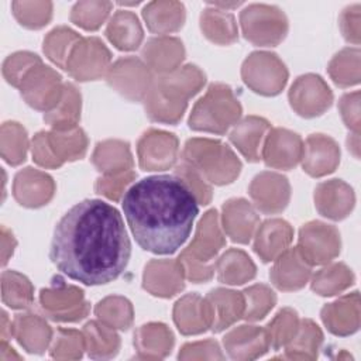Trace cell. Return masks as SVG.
I'll return each mask as SVG.
<instances>
[{
	"mask_svg": "<svg viewBox=\"0 0 361 361\" xmlns=\"http://www.w3.org/2000/svg\"><path fill=\"white\" fill-rule=\"evenodd\" d=\"M131 255V243L121 214L99 199L72 206L58 221L49 250L54 265L85 285L117 279Z\"/></svg>",
	"mask_w": 361,
	"mask_h": 361,
	"instance_id": "cell-1",
	"label": "cell"
},
{
	"mask_svg": "<svg viewBox=\"0 0 361 361\" xmlns=\"http://www.w3.org/2000/svg\"><path fill=\"white\" fill-rule=\"evenodd\" d=\"M123 212L137 244L152 254H173L188 240L199 202L178 175H154L131 185Z\"/></svg>",
	"mask_w": 361,
	"mask_h": 361,
	"instance_id": "cell-2",
	"label": "cell"
},
{
	"mask_svg": "<svg viewBox=\"0 0 361 361\" xmlns=\"http://www.w3.org/2000/svg\"><path fill=\"white\" fill-rule=\"evenodd\" d=\"M183 161L216 185L231 182L241 169L240 161L227 145L210 140H189Z\"/></svg>",
	"mask_w": 361,
	"mask_h": 361,
	"instance_id": "cell-3",
	"label": "cell"
},
{
	"mask_svg": "<svg viewBox=\"0 0 361 361\" xmlns=\"http://www.w3.org/2000/svg\"><path fill=\"white\" fill-rule=\"evenodd\" d=\"M224 244L217 224L216 210H210L200 220L196 238L179 257V264L186 276L195 282L207 281L213 275V257Z\"/></svg>",
	"mask_w": 361,
	"mask_h": 361,
	"instance_id": "cell-4",
	"label": "cell"
},
{
	"mask_svg": "<svg viewBox=\"0 0 361 361\" xmlns=\"http://www.w3.org/2000/svg\"><path fill=\"white\" fill-rule=\"evenodd\" d=\"M241 106L231 89L226 85H212L202 97L189 118V126L199 131L223 134L240 117Z\"/></svg>",
	"mask_w": 361,
	"mask_h": 361,
	"instance_id": "cell-5",
	"label": "cell"
},
{
	"mask_svg": "<svg viewBox=\"0 0 361 361\" xmlns=\"http://www.w3.org/2000/svg\"><path fill=\"white\" fill-rule=\"evenodd\" d=\"M240 18L244 37L257 45H276L288 30L283 13L274 6H248Z\"/></svg>",
	"mask_w": 361,
	"mask_h": 361,
	"instance_id": "cell-6",
	"label": "cell"
},
{
	"mask_svg": "<svg viewBox=\"0 0 361 361\" xmlns=\"http://www.w3.org/2000/svg\"><path fill=\"white\" fill-rule=\"evenodd\" d=\"M20 87L27 103L38 110L54 109L63 93L61 89V76L41 63L27 72Z\"/></svg>",
	"mask_w": 361,
	"mask_h": 361,
	"instance_id": "cell-7",
	"label": "cell"
},
{
	"mask_svg": "<svg viewBox=\"0 0 361 361\" xmlns=\"http://www.w3.org/2000/svg\"><path fill=\"white\" fill-rule=\"evenodd\" d=\"M292 107L303 117L322 114L331 104V92L320 76L306 75L298 78L289 93Z\"/></svg>",
	"mask_w": 361,
	"mask_h": 361,
	"instance_id": "cell-8",
	"label": "cell"
},
{
	"mask_svg": "<svg viewBox=\"0 0 361 361\" xmlns=\"http://www.w3.org/2000/svg\"><path fill=\"white\" fill-rule=\"evenodd\" d=\"M39 302L49 317L59 322H75L87 313V305L82 299V290L63 283L61 288L44 289Z\"/></svg>",
	"mask_w": 361,
	"mask_h": 361,
	"instance_id": "cell-9",
	"label": "cell"
},
{
	"mask_svg": "<svg viewBox=\"0 0 361 361\" xmlns=\"http://www.w3.org/2000/svg\"><path fill=\"white\" fill-rule=\"evenodd\" d=\"M300 154L302 142L299 135L276 128L269 133L262 157L268 166L289 169L298 164Z\"/></svg>",
	"mask_w": 361,
	"mask_h": 361,
	"instance_id": "cell-10",
	"label": "cell"
},
{
	"mask_svg": "<svg viewBox=\"0 0 361 361\" xmlns=\"http://www.w3.org/2000/svg\"><path fill=\"white\" fill-rule=\"evenodd\" d=\"M289 186L286 178L276 173H261L254 178L250 193L255 206L264 213H274L282 210L289 199V193H274V190Z\"/></svg>",
	"mask_w": 361,
	"mask_h": 361,
	"instance_id": "cell-11",
	"label": "cell"
},
{
	"mask_svg": "<svg viewBox=\"0 0 361 361\" xmlns=\"http://www.w3.org/2000/svg\"><path fill=\"white\" fill-rule=\"evenodd\" d=\"M310 275L307 262L300 257L298 250L286 251L278 258L271 278L274 283L283 290H292L302 288Z\"/></svg>",
	"mask_w": 361,
	"mask_h": 361,
	"instance_id": "cell-12",
	"label": "cell"
},
{
	"mask_svg": "<svg viewBox=\"0 0 361 361\" xmlns=\"http://www.w3.org/2000/svg\"><path fill=\"white\" fill-rule=\"evenodd\" d=\"M290 241L292 228L286 221L268 220L258 230L254 250L264 262H268L274 259V257L278 255L281 251H283Z\"/></svg>",
	"mask_w": 361,
	"mask_h": 361,
	"instance_id": "cell-13",
	"label": "cell"
},
{
	"mask_svg": "<svg viewBox=\"0 0 361 361\" xmlns=\"http://www.w3.org/2000/svg\"><path fill=\"white\" fill-rule=\"evenodd\" d=\"M269 123L258 117L244 118L230 134L231 142L251 162L259 161V144Z\"/></svg>",
	"mask_w": 361,
	"mask_h": 361,
	"instance_id": "cell-14",
	"label": "cell"
},
{
	"mask_svg": "<svg viewBox=\"0 0 361 361\" xmlns=\"http://www.w3.org/2000/svg\"><path fill=\"white\" fill-rule=\"evenodd\" d=\"M106 35L118 49L131 51L138 48L142 39V30L138 18L130 11H117L110 20Z\"/></svg>",
	"mask_w": 361,
	"mask_h": 361,
	"instance_id": "cell-15",
	"label": "cell"
},
{
	"mask_svg": "<svg viewBox=\"0 0 361 361\" xmlns=\"http://www.w3.org/2000/svg\"><path fill=\"white\" fill-rule=\"evenodd\" d=\"M178 151V141L173 134L164 133L159 148H155L154 142L151 141L149 135L145 133L138 144V154H140V165L145 171H155L159 169V159L158 154L161 155L165 166H171L175 162Z\"/></svg>",
	"mask_w": 361,
	"mask_h": 361,
	"instance_id": "cell-16",
	"label": "cell"
},
{
	"mask_svg": "<svg viewBox=\"0 0 361 361\" xmlns=\"http://www.w3.org/2000/svg\"><path fill=\"white\" fill-rule=\"evenodd\" d=\"M93 164L99 171H104L109 175L121 173V171H128L133 165L128 144L120 141H106L97 145L93 155Z\"/></svg>",
	"mask_w": 361,
	"mask_h": 361,
	"instance_id": "cell-17",
	"label": "cell"
},
{
	"mask_svg": "<svg viewBox=\"0 0 361 361\" xmlns=\"http://www.w3.org/2000/svg\"><path fill=\"white\" fill-rule=\"evenodd\" d=\"M144 18L151 31H173L183 24V6L179 3H149L144 8Z\"/></svg>",
	"mask_w": 361,
	"mask_h": 361,
	"instance_id": "cell-18",
	"label": "cell"
},
{
	"mask_svg": "<svg viewBox=\"0 0 361 361\" xmlns=\"http://www.w3.org/2000/svg\"><path fill=\"white\" fill-rule=\"evenodd\" d=\"M162 55L152 66L158 72H171L176 68L179 61L183 58L182 42L175 38H152L148 41L142 51L145 61Z\"/></svg>",
	"mask_w": 361,
	"mask_h": 361,
	"instance_id": "cell-19",
	"label": "cell"
},
{
	"mask_svg": "<svg viewBox=\"0 0 361 361\" xmlns=\"http://www.w3.org/2000/svg\"><path fill=\"white\" fill-rule=\"evenodd\" d=\"M79 107L80 96L78 94L76 89L68 83L63 86V93L59 103L54 107V110H49L48 114L44 116V120L54 126L58 131L75 128L79 117Z\"/></svg>",
	"mask_w": 361,
	"mask_h": 361,
	"instance_id": "cell-20",
	"label": "cell"
},
{
	"mask_svg": "<svg viewBox=\"0 0 361 361\" xmlns=\"http://www.w3.org/2000/svg\"><path fill=\"white\" fill-rule=\"evenodd\" d=\"M219 279L224 283H243L255 275V267L251 259L237 250L227 251L217 262Z\"/></svg>",
	"mask_w": 361,
	"mask_h": 361,
	"instance_id": "cell-21",
	"label": "cell"
},
{
	"mask_svg": "<svg viewBox=\"0 0 361 361\" xmlns=\"http://www.w3.org/2000/svg\"><path fill=\"white\" fill-rule=\"evenodd\" d=\"M11 331L16 334L18 343L30 353H35L32 337H37L44 348L51 338L49 326L35 314H18L13 323Z\"/></svg>",
	"mask_w": 361,
	"mask_h": 361,
	"instance_id": "cell-22",
	"label": "cell"
},
{
	"mask_svg": "<svg viewBox=\"0 0 361 361\" xmlns=\"http://www.w3.org/2000/svg\"><path fill=\"white\" fill-rule=\"evenodd\" d=\"M35 189L52 195L54 193L52 179L48 175L32 171L31 168H27L25 171L17 173L16 182H14V196L20 202V204L35 207L34 192H32Z\"/></svg>",
	"mask_w": 361,
	"mask_h": 361,
	"instance_id": "cell-23",
	"label": "cell"
},
{
	"mask_svg": "<svg viewBox=\"0 0 361 361\" xmlns=\"http://www.w3.org/2000/svg\"><path fill=\"white\" fill-rule=\"evenodd\" d=\"M320 157L312 171V176H322L334 169L338 159V149L333 140L322 137L320 134L307 138V147L305 148V157Z\"/></svg>",
	"mask_w": 361,
	"mask_h": 361,
	"instance_id": "cell-24",
	"label": "cell"
},
{
	"mask_svg": "<svg viewBox=\"0 0 361 361\" xmlns=\"http://www.w3.org/2000/svg\"><path fill=\"white\" fill-rule=\"evenodd\" d=\"M85 334L90 357L106 358L117 353L120 344L118 336L110 330V326H102L96 322H90L85 326Z\"/></svg>",
	"mask_w": 361,
	"mask_h": 361,
	"instance_id": "cell-25",
	"label": "cell"
},
{
	"mask_svg": "<svg viewBox=\"0 0 361 361\" xmlns=\"http://www.w3.org/2000/svg\"><path fill=\"white\" fill-rule=\"evenodd\" d=\"M202 30L207 38L219 44H228L237 38L234 17L220 10H206L202 14Z\"/></svg>",
	"mask_w": 361,
	"mask_h": 361,
	"instance_id": "cell-26",
	"label": "cell"
},
{
	"mask_svg": "<svg viewBox=\"0 0 361 361\" xmlns=\"http://www.w3.org/2000/svg\"><path fill=\"white\" fill-rule=\"evenodd\" d=\"M203 306H204V300H202L197 295H188L176 303L173 319H175V323L178 324V329L183 334L200 333L209 327V324L204 320H202L200 317L192 316L196 312L202 310Z\"/></svg>",
	"mask_w": 361,
	"mask_h": 361,
	"instance_id": "cell-27",
	"label": "cell"
},
{
	"mask_svg": "<svg viewBox=\"0 0 361 361\" xmlns=\"http://www.w3.org/2000/svg\"><path fill=\"white\" fill-rule=\"evenodd\" d=\"M3 302L13 307L21 309L32 303V288L28 279L14 271L3 272Z\"/></svg>",
	"mask_w": 361,
	"mask_h": 361,
	"instance_id": "cell-28",
	"label": "cell"
},
{
	"mask_svg": "<svg viewBox=\"0 0 361 361\" xmlns=\"http://www.w3.org/2000/svg\"><path fill=\"white\" fill-rule=\"evenodd\" d=\"M94 312L107 326H117L121 330L128 329L133 320L131 306L123 298H107L96 306Z\"/></svg>",
	"mask_w": 361,
	"mask_h": 361,
	"instance_id": "cell-29",
	"label": "cell"
},
{
	"mask_svg": "<svg viewBox=\"0 0 361 361\" xmlns=\"http://www.w3.org/2000/svg\"><path fill=\"white\" fill-rule=\"evenodd\" d=\"M114 71L120 72L121 75H126L128 79L121 83L118 87H116L121 94H126L127 97L133 99V100H138L141 99L144 94L148 93L149 90V85L134 80V75H138L141 71L145 69L144 65H141V62H138L137 59L133 58H127V59H120L114 66Z\"/></svg>",
	"mask_w": 361,
	"mask_h": 361,
	"instance_id": "cell-30",
	"label": "cell"
},
{
	"mask_svg": "<svg viewBox=\"0 0 361 361\" xmlns=\"http://www.w3.org/2000/svg\"><path fill=\"white\" fill-rule=\"evenodd\" d=\"M298 331V317L296 313L290 309H283L279 312L272 323H269V329L267 330L268 344L278 350L281 345L288 344Z\"/></svg>",
	"mask_w": 361,
	"mask_h": 361,
	"instance_id": "cell-31",
	"label": "cell"
},
{
	"mask_svg": "<svg viewBox=\"0 0 361 361\" xmlns=\"http://www.w3.org/2000/svg\"><path fill=\"white\" fill-rule=\"evenodd\" d=\"M78 39H80V37L75 31L63 27L55 28L44 41V51L48 54V58L51 61H54L61 68H65V59H68L66 52L69 51V44Z\"/></svg>",
	"mask_w": 361,
	"mask_h": 361,
	"instance_id": "cell-32",
	"label": "cell"
},
{
	"mask_svg": "<svg viewBox=\"0 0 361 361\" xmlns=\"http://www.w3.org/2000/svg\"><path fill=\"white\" fill-rule=\"evenodd\" d=\"M247 298V312L244 317L248 320L262 319L264 314L274 306L275 295L264 285H255L244 292Z\"/></svg>",
	"mask_w": 361,
	"mask_h": 361,
	"instance_id": "cell-33",
	"label": "cell"
},
{
	"mask_svg": "<svg viewBox=\"0 0 361 361\" xmlns=\"http://www.w3.org/2000/svg\"><path fill=\"white\" fill-rule=\"evenodd\" d=\"M41 61L37 55L30 52H18L13 56L10 55L7 61L4 62L3 73L8 83L14 86H20L23 78L27 75V72L34 68L35 65H39Z\"/></svg>",
	"mask_w": 361,
	"mask_h": 361,
	"instance_id": "cell-34",
	"label": "cell"
},
{
	"mask_svg": "<svg viewBox=\"0 0 361 361\" xmlns=\"http://www.w3.org/2000/svg\"><path fill=\"white\" fill-rule=\"evenodd\" d=\"M110 7V3H94L90 13L89 3H78L72 10V20L86 30H96L107 16Z\"/></svg>",
	"mask_w": 361,
	"mask_h": 361,
	"instance_id": "cell-35",
	"label": "cell"
},
{
	"mask_svg": "<svg viewBox=\"0 0 361 361\" xmlns=\"http://www.w3.org/2000/svg\"><path fill=\"white\" fill-rule=\"evenodd\" d=\"M176 175L180 176L192 189V192L195 193L197 202L200 204H207L210 202L212 197V190L210 188L203 182V176L188 162H182L178 168H176Z\"/></svg>",
	"mask_w": 361,
	"mask_h": 361,
	"instance_id": "cell-36",
	"label": "cell"
},
{
	"mask_svg": "<svg viewBox=\"0 0 361 361\" xmlns=\"http://www.w3.org/2000/svg\"><path fill=\"white\" fill-rule=\"evenodd\" d=\"M134 172H124V173H114L110 178H100L96 183V190L100 195H104L110 199L118 200L123 189L131 182L134 178Z\"/></svg>",
	"mask_w": 361,
	"mask_h": 361,
	"instance_id": "cell-37",
	"label": "cell"
},
{
	"mask_svg": "<svg viewBox=\"0 0 361 361\" xmlns=\"http://www.w3.org/2000/svg\"><path fill=\"white\" fill-rule=\"evenodd\" d=\"M47 147V133H39L35 135L32 142V157L37 164L42 166H59L62 162L56 158V155Z\"/></svg>",
	"mask_w": 361,
	"mask_h": 361,
	"instance_id": "cell-38",
	"label": "cell"
}]
</instances>
